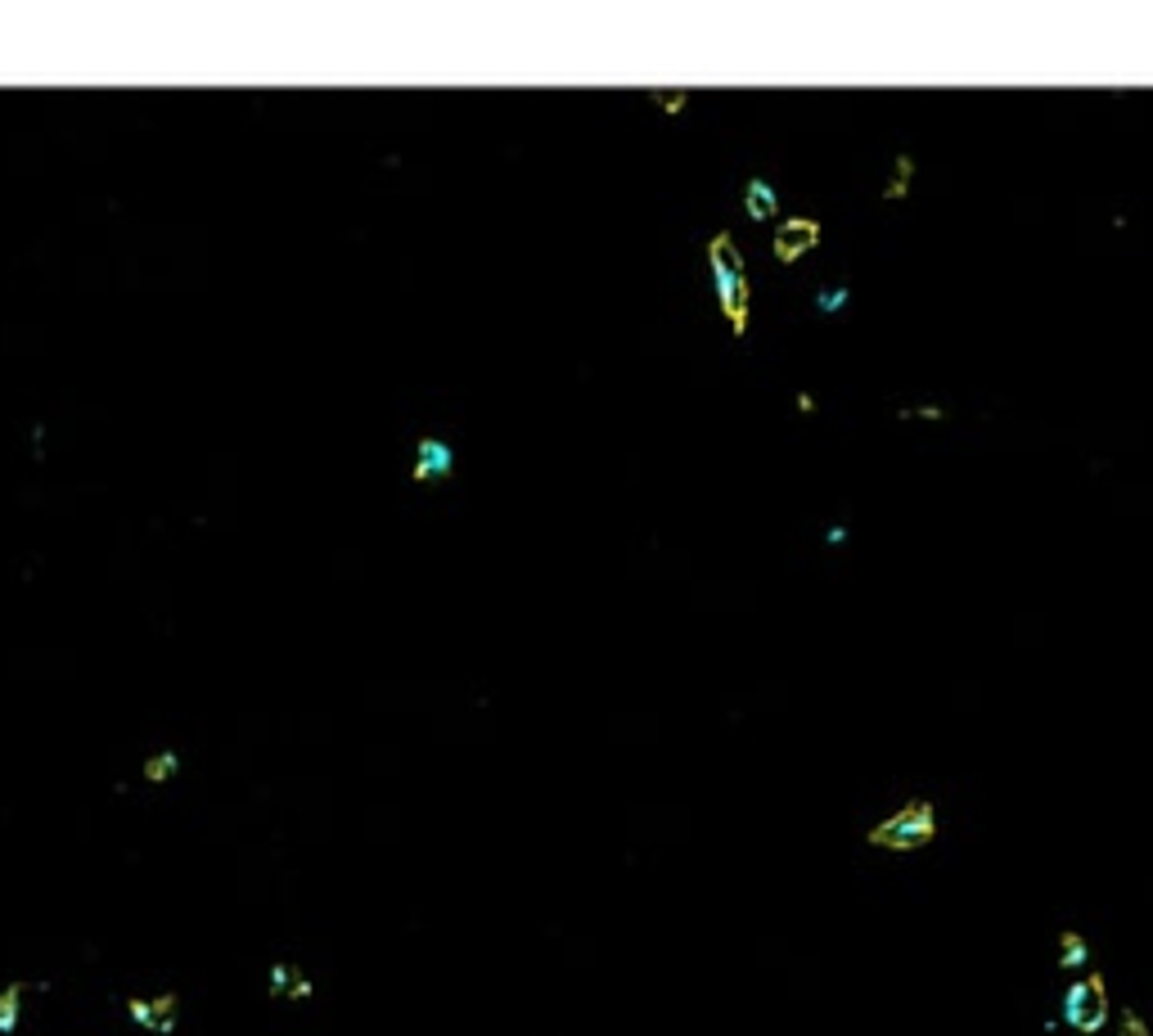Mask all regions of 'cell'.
Returning a JSON list of instances; mask_svg holds the SVG:
<instances>
[{"label":"cell","mask_w":1153,"mask_h":1036,"mask_svg":"<svg viewBox=\"0 0 1153 1036\" xmlns=\"http://www.w3.org/2000/svg\"><path fill=\"white\" fill-rule=\"evenodd\" d=\"M708 266H712L716 306H722L730 334L743 338L748 334V316H752V285H748V266H743V253L730 230H716L708 239Z\"/></svg>","instance_id":"cell-1"},{"label":"cell","mask_w":1153,"mask_h":1036,"mask_svg":"<svg viewBox=\"0 0 1153 1036\" xmlns=\"http://www.w3.org/2000/svg\"><path fill=\"white\" fill-rule=\"evenodd\" d=\"M937 838V803L928 798H910L901 803L892 816H884L865 834V843L878 847V852H920Z\"/></svg>","instance_id":"cell-2"},{"label":"cell","mask_w":1153,"mask_h":1036,"mask_svg":"<svg viewBox=\"0 0 1153 1036\" xmlns=\"http://www.w3.org/2000/svg\"><path fill=\"white\" fill-rule=\"evenodd\" d=\"M127 1018L145 1036H177L185 1023V992L163 986V992H135L127 1001Z\"/></svg>","instance_id":"cell-3"},{"label":"cell","mask_w":1153,"mask_h":1036,"mask_svg":"<svg viewBox=\"0 0 1153 1036\" xmlns=\"http://www.w3.org/2000/svg\"><path fill=\"white\" fill-rule=\"evenodd\" d=\"M1063 1018H1068V1028H1077L1082 1036L1104 1032V1023H1109V986H1104L1099 973H1086V978H1077L1068 992H1063Z\"/></svg>","instance_id":"cell-4"},{"label":"cell","mask_w":1153,"mask_h":1036,"mask_svg":"<svg viewBox=\"0 0 1153 1036\" xmlns=\"http://www.w3.org/2000/svg\"><path fill=\"white\" fill-rule=\"evenodd\" d=\"M821 239H825V226L815 217H784L775 226V234H771V253H775V262L793 266V262H802L807 253L821 249Z\"/></svg>","instance_id":"cell-5"},{"label":"cell","mask_w":1153,"mask_h":1036,"mask_svg":"<svg viewBox=\"0 0 1153 1036\" xmlns=\"http://www.w3.org/2000/svg\"><path fill=\"white\" fill-rule=\"evenodd\" d=\"M451 474H455V451L446 447L442 438H419L415 442V464H411L415 483H438V478H451Z\"/></svg>","instance_id":"cell-6"},{"label":"cell","mask_w":1153,"mask_h":1036,"mask_svg":"<svg viewBox=\"0 0 1153 1036\" xmlns=\"http://www.w3.org/2000/svg\"><path fill=\"white\" fill-rule=\"evenodd\" d=\"M915 176H920V158H915L910 150H901L897 158H892L888 181H884V190H878V199H884V203H901V199H910Z\"/></svg>","instance_id":"cell-7"},{"label":"cell","mask_w":1153,"mask_h":1036,"mask_svg":"<svg viewBox=\"0 0 1153 1036\" xmlns=\"http://www.w3.org/2000/svg\"><path fill=\"white\" fill-rule=\"evenodd\" d=\"M743 213H748V221H775L779 217V194L766 176H752L748 185H743Z\"/></svg>","instance_id":"cell-8"},{"label":"cell","mask_w":1153,"mask_h":1036,"mask_svg":"<svg viewBox=\"0 0 1153 1036\" xmlns=\"http://www.w3.org/2000/svg\"><path fill=\"white\" fill-rule=\"evenodd\" d=\"M181 771H185V757H181V748H158V752H149V757L140 762V780H145L149 788H158V784H171V780H177Z\"/></svg>","instance_id":"cell-9"},{"label":"cell","mask_w":1153,"mask_h":1036,"mask_svg":"<svg viewBox=\"0 0 1153 1036\" xmlns=\"http://www.w3.org/2000/svg\"><path fill=\"white\" fill-rule=\"evenodd\" d=\"M1086 960H1090L1086 937L1077 933V929H1063V933H1059V960H1055V965H1059V969H1082Z\"/></svg>","instance_id":"cell-10"},{"label":"cell","mask_w":1153,"mask_h":1036,"mask_svg":"<svg viewBox=\"0 0 1153 1036\" xmlns=\"http://www.w3.org/2000/svg\"><path fill=\"white\" fill-rule=\"evenodd\" d=\"M847 302H852V289H847V285H825L821 293H815V312H821V316H838Z\"/></svg>","instance_id":"cell-11"},{"label":"cell","mask_w":1153,"mask_h":1036,"mask_svg":"<svg viewBox=\"0 0 1153 1036\" xmlns=\"http://www.w3.org/2000/svg\"><path fill=\"white\" fill-rule=\"evenodd\" d=\"M649 100L659 104V108H667V114H680V108L690 104V95H685V91H653Z\"/></svg>","instance_id":"cell-12"},{"label":"cell","mask_w":1153,"mask_h":1036,"mask_svg":"<svg viewBox=\"0 0 1153 1036\" xmlns=\"http://www.w3.org/2000/svg\"><path fill=\"white\" fill-rule=\"evenodd\" d=\"M1118 1036H1153V1028H1149V1023L1135 1014V1009H1126V1014H1122V1023H1118Z\"/></svg>","instance_id":"cell-13"},{"label":"cell","mask_w":1153,"mask_h":1036,"mask_svg":"<svg viewBox=\"0 0 1153 1036\" xmlns=\"http://www.w3.org/2000/svg\"><path fill=\"white\" fill-rule=\"evenodd\" d=\"M941 406H901V419H941Z\"/></svg>","instance_id":"cell-14"},{"label":"cell","mask_w":1153,"mask_h":1036,"mask_svg":"<svg viewBox=\"0 0 1153 1036\" xmlns=\"http://www.w3.org/2000/svg\"><path fill=\"white\" fill-rule=\"evenodd\" d=\"M793 401H798V415H811V411H815V397H811L807 388H802V392H798V397H793Z\"/></svg>","instance_id":"cell-15"}]
</instances>
